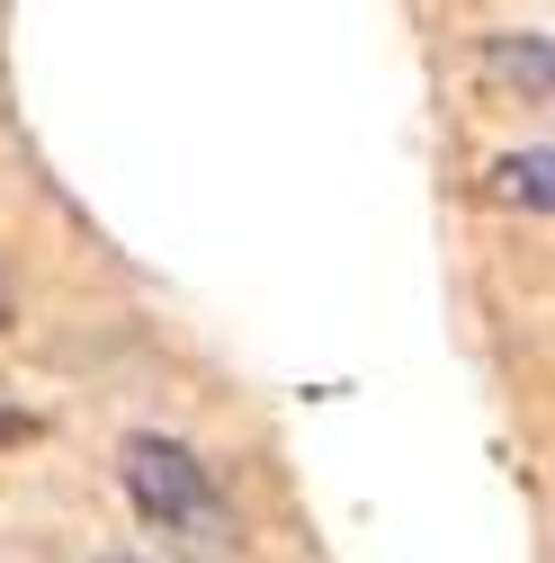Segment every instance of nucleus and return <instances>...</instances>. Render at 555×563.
I'll list each match as a JSON object with an SVG mask.
<instances>
[{
  "label": "nucleus",
  "instance_id": "obj_3",
  "mask_svg": "<svg viewBox=\"0 0 555 563\" xmlns=\"http://www.w3.org/2000/svg\"><path fill=\"white\" fill-rule=\"evenodd\" d=\"M546 170H555V162H546V144H529V153H511V162L493 170V197H502V206H529V216H546V206H555Z\"/></svg>",
  "mask_w": 555,
  "mask_h": 563
},
{
  "label": "nucleus",
  "instance_id": "obj_1",
  "mask_svg": "<svg viewBox=\"0 0 555 563\" xmlns=\"http://www.w3.org/2000/svg\"><path fill=\"white\" fill-rule=\"evenodd\" d=\"M126 492H134V510H144L171 545H188V554H233V510H225V492H216V474H206L179 439H126Z\"/></svg>",
  "mask_w": 555,
  "mask_h": 563
},
{
  "label": "nucleus",
  "instance_id": "obj_2",
  "mask_svg": "<svg viewBox=\"0 0 555 563\" xmlns=\"http://www.w3.org/2000/svg\"><path fill=\"white\" fill-rule=\"evenodd\" d=\"M483 63H493V81H511V90L546 99V36H537V27H520V36H493V45H483Z\"/></svg>",
  "mask_w": 555,
  "mask_h": 563
},
{
  "label": "nucleus",
  "instance_id": "obj_4",
  "mask_svg": "<svg viewBox=\"0 0 555 563\" xmlns=\"http://www.w3.org/2000/svg\"><path fill=\"white\" fill-rule=\"evenodd\" d=\"M0 313H10V296H0Z\"/></svg>",
  "mask_w": 555,
  "mask_h": 563
}]
</instances>
